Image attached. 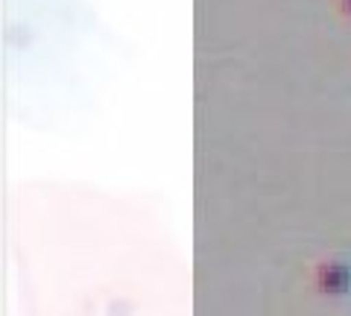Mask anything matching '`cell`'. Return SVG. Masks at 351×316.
Returning a JSON list of instances; mask_svg holds the SVG:
<instances>
[{
    "label": "cell",
    "mask_w": 351,
    "mask_h": 316,
    "mask_svg": "<svg viewBox=\"0 0 351 316\" xmlns=\"http://www.w3.org/2000/svg\"><path fill=\"white\" fill-rule=\"evenodd\" d=\"M316 281H319V287L325 293H346L351 276H348V269L343 264H325L319 269V276H316Z\"/></svg>",
    "instance_id": "cell-1"
},
{
    "label": "cell",
    "mask_w": 351,
    "mask_h": 316,
    "mask_svg": "<svg viewBox=\"0 0 351 316\" xmlns=\"http://www.w3.org/2000/svg\"><path fill=\"white\" fill-rule=\"evenodd\" d=\"M346 9H348V12H351V0H346Z\"/></svg>",
    "instance_id": "cell-2"
}]
</instances>
